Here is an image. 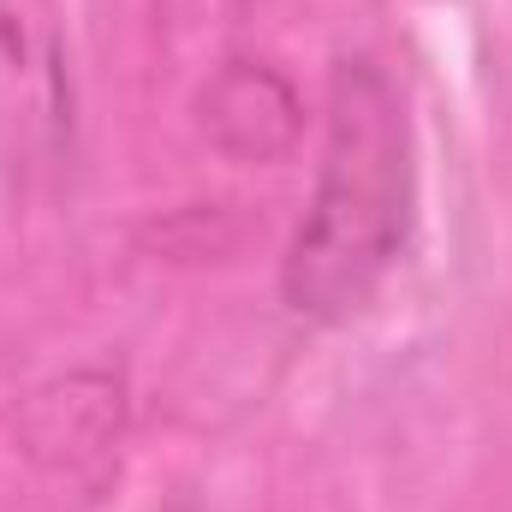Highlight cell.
I'll use <instances>...</instances> for the list:
<instances>
[{
	"label": "cell",
	"instance_id": "obj_1",
	"mask_svg": "<svg viewBox=\"0 0 512 512\" xmlns=\"http://www.w3.org/2000/svg\"><path fill=\"white\" fill-rule=\"evenodd\" d=\"M411 227V131L376 60H340L328 84V143L316 197L292 233L280 292L298 316H352Z\"/></svg>",
	"mask_w": 512,
	"mask_h": 512
},
{
	"label": "cell",
	"instance_id": "obj_2",
	"mask_svg": "<svg viewBox=\"0 0 512 512\" xmlns=\"http://www.w3.org/2000/svg\"><path fill=\"white\" fill-rule=\"evenodd\" d=\"M78 131L72 54L54 0H0V179L42 185Z\"/></svg>",
	"mask_w": 512,
	"mask_h": 512
},
{
	"label": "cell",
	"instance_id": "obj_3",
	"mask_svg": "<svg viewBox=\"0 0 512 512\" xmlns=\"http://www.w3.org/2000/svg\"><path fill=\"white\" fill-rule=\"evenodd\" d=\"M203 126L239 161H274L298 137V102L274 72H262L251 60H233L203 96Z\"/></svg>",
	"mask_w": 512,
	"mask_h": 512
}]
</instances>
